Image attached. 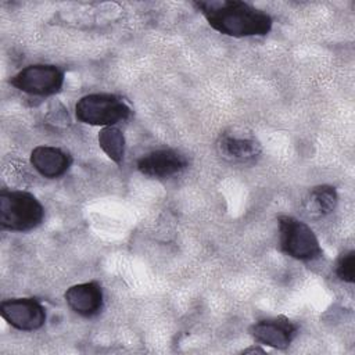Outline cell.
Instances as JSON below:
<instances>
[{
    "label": "cell",
    "instance_id": "cell-1",
    "mask_svg": "<svg viewBox=\"0 0 355 355\" xmlns=\"http://www.w3.org/2000/svg\"><path fill=\"white\" fill-rule=\"evenodd\" d=\"M194 7L211 28L233 37L263 36L273 24L269 14L240 0L194 1Z\"/></svg>",
    "mask_w": 355,
    "mask_h": 355
},
{
    "label": "cell",
    "instance_id": "cell-2",
    "mask_svg": "<svg viewBox=\"0 0 355 355\" xmlns=\"http://www.w3.org/2000/svg\"><path fill=\"white\" fill-rule=\"evenodd\" d=\"M44 208L31 193L3 190L0 193V226L12 232H28L42 223Z\"/></svg>",
    "mask_w": 355,
    "mask_h": 355
},
{
    "label": "cell",
    "instance_id": "cell-3",
    "mask_svg": "<svg viewBox=\"0 0 355 355\" xmlns=\"http://www.w3.org/2000/svg\"><path fill=\"white\" fill-rule=\"evenodd\" d=\"M78 121L94 126H112L129 118L130 108L118 96L93 93L83 96L75 105Z\"/></svg>",
    "mask_w": 355,
    "mask_h": 355
},
{
    "label": "cell",
    "instance_id": "cell-4",
    "mask_svg": "<svg viewBox=\"0 0 355 355\" xmlns=\"http://www.w3.org/2000/svg\"><path fill=\"white\" fill-rule=\"evenodd\" d=\"M277 222L280 250L284 254L300 261H312L322 255L320 244L306 223L288 215H280Z\"/></svg>",
    "mask_w": 355,
    "mask_h": 355
},
{
    "label": "cell",
    "instance_id": "cell-5",
    "mask_svg": "<svg viewBox=\"0 0 355 355\" xmlns=\"http://www.w3.org/2000/svg\"><path fill=\"white\" fill-rule=\"evenodd\" d=\"M10 83L28 94L53 96L61 90L64 73L55 65L35 64L21 69L10 79Z\"/></svg>",
    "mask_w": 355,
    "mask_h": 355
},
{
    "label": "cell",
    "instance_id": "cell-6",
    "mask_svg": "<svg viewBox=\"0 0 355 355\" xmlns=\"http://www.w3.org/2000/svg\"><path fill=\"white\" fill-rule=\"evenodd\" d=\"M0 315L12 327L22 331L40 329L46 322V309L35 298H12L0 304Z\"/></svg>",
    "mask_w": 355,
    "mask_h": 355
},
{
    "label": "cell",
    "instance_id": "cell-7",
    "mask_svg": "<svg viewBox=\"0 0 355 355\" xmlns=\"http://www.w3.org/2000/svg\"><path fill=\"white\" fill-rule=\"evenodd\" d=\"M248 331L255 341L276 349H284L295 337L297 326L287 318L277 316L255 322Z\"/></svg>",
    "mask_w": 355,
    "mask_h": 355
},
{
    "label": "cell",
    "instance_id": "cell-8",
    "mask_svg": "<svg viewBox=\"0 0 355 355\" xmlns=\"http://www.w3.org/2000/svg\"><path fill=\"white\" fill-rule=\"evenodd\" d=\"M187 166L184 155L172 148L155 150L137 161V169L150 178L164 179L182 172Z\"/></svg>",
    "mask_w": 355,
    "mask_h": 355
},
{
    "label": "cell",
    "instance_id": "cell-9",
    "mask_svg": "<svg viewBox=\"0 0 355 355\" xmlns=\"http://www.w3.org/2000/svg\"><path fill=\"white\" fill-rule=\"evenodd\" d=\"M64 298L73 312L86 318L97 315L103 308V290L97 282L71 286Z\"/></svg>",
    "mask_w": 355,
    "mask_h": 355
},
{
    "label": "cell",
    "instance_id": "cell-10",
    "mask_svg": "<svg viewBox=\"0 0 355 355\" xmlns=\"http://www.w3.org/2000/svg\"><path fill=\"white\" fill-rule=\"evenodd\" d=\"M71 155L61 148L37 146L31 153L32 166L44 178L55 179L62 176L71 166Z\"/></svg>",
    "mask_w": 355,
    "mask_h": 355
},
{
    "label": "cell",
    "instance_id": "cell-11",
    "mask_svg": "<svg viewBox=\"0 0 355 355\" xmlns=\"http://www.w3.org/2000/svg\"><path fill=\"white\" fill-rule=\"evenodd\" d=\"M337 202L338 196L336 189L329 184H320L308 193V196L304 198L302 208L306 216L319 219L331 214L336 209Z\"/></svg>",
    "mask_w": 355,
    "mask_h": 355
},
{
    "label": "cell",
    "instance_id": "cell-12",
    "mask_svg": "<svg viewBox=\"0 0 355 355\" xmlns=\"http://www.w3.org/2000/svg\"><path fill=\"white\" fill-rule=\"evenodd\" d=\"M218 150L220 155L234 162H248L259 157L262 147L254 139H240L223 136L218 141Z\"/></svg>",
    "mask_w": 355,
    "mask_h": 355
},
{
    "label": "cell",
    "instance_id": "cell-13",
    "mask_svg": "<svg viewBox=\"0 0 355 355\" xmlns=\"http://www.w3.org/2000/svg\"><path fill=\"white\" fill-rule=\"evenodd\" d=\"M98 144L110 159L121 164L125 155L123 133L115 126H105L98 133Z\"/></svg>",
    "mask_w": 355,
    "mask_h": 355
},
{
    "label": "cell",
    "instance_id": "cell-14",
    "mask_svg": "<svg viewBox=\"0 0 355 355\" xmlns=\"http://www.w3.org/2000/svg\"><path fill=\"white\" fill-rule=\"evenodd\" d=\"M355 251H348L343 254L336 263V275L338 279L347 283H354L355 280Z\"/></svg>",
    "mask_w": 355,
    "mask_h": 355
},
{
    "label": "cell",
    "instance_id": "cell-15",
    "mask_svg": "<svg viewBox=\"0 0 355 355\" xmlns=\"http://www.w3.org/2000/svg\"><path fill=\"white\" fill-rule=\"evenodd\" d=\"M250 352H259V354H265V351H263V349H261V348H255V347H251V348H247V349H244V351H243V354H250Z\"/></svg>",
    "mask_w": 355,
    "mask_h": 355
}]
</instances>
